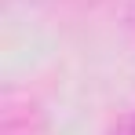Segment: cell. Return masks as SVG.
I'll list each match as a JSON object with an SVG mask.
<instances>
[{
	"label": "cell",
	"instance_id": "cell-1",
	"mask_svg": "<svg viewBox=\"0 0 135 135\" xmlns=\"http://www.w3.org/2000/svg\"><path fill=\"white\" fill-rule=\"evenodd\" d=\"M113 135H135V113H132V117H128V120H124V124H120Z\"/></svg>",
	"mask_w": 135,
	"mask_h": 135
}]
</instances>
